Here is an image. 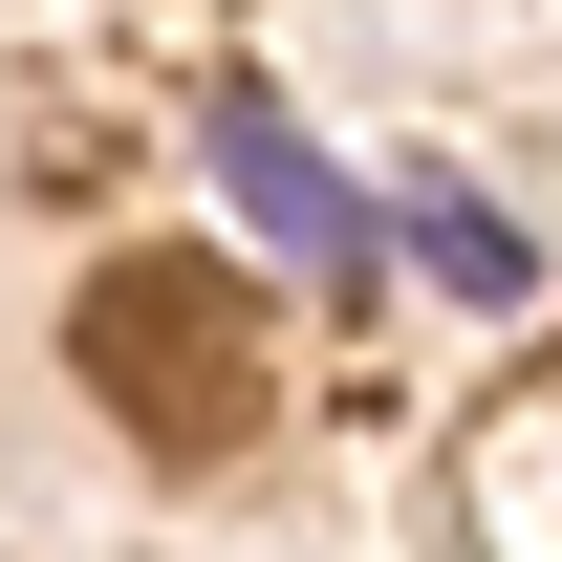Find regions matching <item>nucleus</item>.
I'll return each mask as SVG.
<instances>
[{"label":"nucleus","instance_id":"1","mask_svg":"<svg viewBox=\"0 0 562 562\" xmlns=\"http://www.w3.org/2000/svg\"><path fill=\"white\" fill-rule=\"evenodd\" d=\"M216 173H238V216H260L281 260H325V281H347V260H368V238H390V195H347V173H325V151L281 131L260 87H216Z\"/></svg>","mask_w":562,"mask_h":562},{"label":"nucleus","instance_id":"2","mask_svg":"<svg viewBox=\"0 0 562 562\" xmlns=\"http://www.w3.org/2000/svg\"><path fill=\"white\" fill-rule=\"evenodd\" d=\"M390 238H412L454 303H519V281H541V238H519L497 195H454V173H412V195H390Z\"/></svg>","mask_w":562,"mask_h":562}]
</instances>
